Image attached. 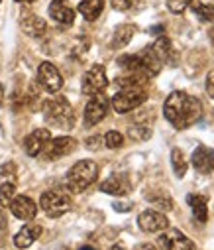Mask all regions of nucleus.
<instances>
[{
  "mask_svg": "<svg viewBox=\"0 0 214 250\" xmlns=\"http://www.w3.org/2000/svg\"><path fill=\"white\" fill-rule=\"evenodd\" d=\"M171 166H173V171L177 177H183L187 173V160H185V154L181 150H173L171 152Z\"/></svg>",
  "mask_w": 214,
  "mask_h": 250,
  "instance_id": "22",
  "label": "nucleus"
},
{
  "mask_svg": "<svg viewBox=\"0 0 214 250\" xmlns=\"http://www.w3.org/2000/svg\"><path fill=\"white\" fill-rule=\"evenodd\" d=\"M38 83L47 91V93H57L63 87V77L59 73V69L49 63V61H43L38 69Z\"/></svg>",
  "mask_w": 214,
  "mask_h": 250,
  "instance_id": "8",
  "label": "nucleus"
},
{
  "mask_svg": "<svg viewBox=\"0 0 214 250\" xmlns=\"http://www.w3.org/2000/svg\"><path fill=\"white\" fill-rule=\"evenodd\" d=\"M39 236H41V227L39 225H24L16 232L14 244H16V248H30Z\"/></svg>",
  "mask_w": 214,
  "mask_h": 250,
  "instance_id": "17",
  "label": "nucleus"
},
{
  "mask_svg": "<svg viewBox=\"0 0 214 250\" xmlns=\"http://www.w3.org/2000/svg\"><path fill=\"white\" fill-rule=\"evenodd\" d=\"M148 95L141 87H134V89H122L120 93H116L112 97V108L118 112V114H126L137 106H141L146 103Z\"/></svg>",
  "mask_w": 214,
  "mask_h": 250,
  "instance_id": "4",
  "label": "nucleus"
},
{
  "mask_svg": "<svg viewBox=\"0 0 214 250\" xmlns=\"http://www.w3.org/2000/svg\"><path fill=\"white\" fill-rule=\"evenodd\" d=\"M206 93L210 99H214V71L206 75Z\"/></svg>",
  "mask_w": 214,
  "mask_h": 250,
  "instance_id": "32",
  "label": "nucleus"
},
{
  "mask_svg": "<svg viewBox=\"0 0 214 250\" xmlns=\"http://www.w3.org/2000/svg\"><path fill=\"white\" fill-rule=\"evenodd\" d=\"M39 207L43 209V213L47 217L57 219L71 209V199H69V195H65L61 191H45L39 199Z\"/></svg>",
  "mask_w": 214,
  "mask_h": 250,
  "instance_id": "5",
  "label": "nucleus"
},
{
  "mask_svg": "<svg viewBox=\"0 0 214 250\" xmlns=\"http://www.w3.org/2000/svg\"><path fill=\"white\" fill-rule=\"evenodd\" d=\"M114 209L124 213V211H130V205H126V203H116V205H114Z\"/></svg>",
  "mask_w": 214,
  "mask_h": 250,
  "instance_id": "35",
  "label": "nucleus"
},
{
  "mask_svg": "<svg viewBox=\"0 0 214 250\" xmlns=\"http://www.w3.org/2000/svg\"><path fill=\"white\" fill-rule=\"evenodd\" d=\"M191 2H193V0H167V8L173 14H181V12H185L191 6Z\"/></svg>",
  "mask_w": 214,
  "mask_h": 250,
  "instance_id": "30",
  "label": "nucleus"
},
{
  "mask_svg": "<svg viewBox=\"0 0 214 250\" xmlns=\"http://www.w3.org/2000/svg\"><path fill=\"white\" fill-rule=\"evenodd\" d=\"M10 211L16 219L20 221H32L36 215H38V205L34 199H30L28 195H18L10 201Z\"/></svg>",
  "mask_w": 214,
  "mask_h": 250,
  "instance_id": "12",
  "label": "nucleus"
},
{
  "mask_svg": "<svg viewBox=\"0 0 214 250\" xmlns=\"http://www.w3.org/2000/svg\"><path fill=\"white\" fill-rule=\"evenodd\" d=\"M134 250H157L154 244H148V242H144V244H137Z\"/></svg>",
  "mask_w": 214,
  "mask_h": 250,
  "instance_id": "34",
  "label": "nucleus"
},
{
  "mask_svg": "<svg viewBox=\"0 0 214 250\" xmlns=\"http://www.w3.org/2000/svg\"><path fill=\"white\" fill-rule=\"evenodd\" d=\"M0 227H4V217H2V211H0Z\"/></svg>",
  "mask_w": 214,
  "mask_h": 250,
  "instance_id": "38",
  "label": "nucleus"
},
{
  "mask_svg": "<svg viewBox=\"0 0 214 250\" xmlns=\"http://www.w3.org/2000/svg\"><path fill=\"white\" fill-rule=\"evenodd\" d=\"M49 140H51V132H49L47 128H38V130H34L32 134L26 136V140H24V150H26L28 156L36 158V156H39V154L43 152V148L47 146Z\"/></svg>",
  "mask_w": 214,
  "mask_h": 250,
  "instance_id": "13",
  "label": "nucleus"
},
{
  "mask_svg": "<svg viewBox=\"0 0 214 250\" xmlns=\"http://www.w3.org/2000/svg\"><path fill=\"white\" fill-rule=\"evenodd\" d=\"M14 197H16V183H10V181L0 183V205L8 207Z\"/></svg>",
  "mask_w": 214,
  "mask_h": 250,
  "instance_id": "25",
  "label": "nucleus"
},
{
  "mask_svg": "<svg viewBox=\"0 0 214 250\" xmlns=\"http://www.w3.org/2000/svg\"><path fill=\"white\" fill-rule=\"evenodd\" d=\"M134 34H136V28L134 26H130V24L118 26L116 32H114V38H112V47H124V45H128L130 40L134 38Z\"/></svg>",
  "mask_w": 214,
  "mask_h": 250,
  "instance_id": "21",
  "label": "nucleus"
},
{
  "mask_svg": "<svg viewBox=\"0 0 214 250\" xmlns=\"http://www.w3.org/2000/svg\"><path fill=\"white\" fill-rule=\"evenodd\" d=\"M108 108H110L108 97H104L102 93L93 95L91 101L85 106V124H87V126H95V124H98L106 116Z\"/></svg>",
  "mask_w": 214,
  "mask_h": 250,
  "instance_id": "7",
  "label": "nucleus"
},
{
  "mask_svg": "<svg viewBox=\"0 0 214 250\" xmlns=\"http://www.w3.org/2000/svg\"><path fill=\"white\" fill-rule=\"evenodd\" d=\"M137 225L144 232H163L169 227V221H167V217L163 213L148 209V211H144L137 217Z\"/></svg>",
  "mask_w": 214,
  "mask_h": 250,
  "instance_id": "10",
  "label": "nucleus"
},
{
  "mask_svg": "<svg viewBox=\"0 0 214 250\" xmlns=\"http://www.w3.org/2000/svg\"><path fill=\"white\" fill-rule=\"evenodd\" d=\"M45 28H47L45 20L39 18V16H36V14H28V16L22 18V30H24L28 36H32V38L43 36V34H45Z\"/></svg>",
  "mask_w": 214,
  "mask_h": 250,
  "instance_id": "19",
  "label": "nucleus"
},
{
  "mask_svg": "<svg viewBox=\"0 0 214 250\" xmlns=\"http://www.w3.org/2000/svg\"><path fill=\"white\" fill-rule=\"evenodd\" d=\"M159 242L165 250H196L195 242L177 229H171V230L165 229V232L159 236Z\"/></svg>",
  "mask_w": 214,
  "mask_h": 250,
  "instance_id": "11",
  "label": "nucleus"
},
{
  "mask_svg": "<svg viewBox=\"0 0 214 250\" xmlns=\"http://www.w3.org/2000/svg\"><path fill=\"white\" fill-rule=\"evenodd\" d=\"M102 8H104V0H83V2H79V12L89 22L97 20L100 16Z\"/></svg>",
  "mask_w": 214,
  "mask_h": 250,
  "instance_id": "20",
  "label": "nucleus"
},
{
  "mask_svg": "<svg viewBox=\"0 0 214 250\" xmlns=\"http://www.w3.org/2000/svg\"><path fill=\"white\" fill-rule=\"evenodd\" d=\"M98 175V166L93 160H81L77 162L67 173V187L69 191L73 193H81L87 187H91L97 181Z\"/></svg>",
  "mask_w": 214,
  "mask_h": 250,
  "instance_id": "3",
  "label": "nucleus"
},
{
  "mask_svg": "<svg viewBox=\"0 0 214 250\" xmlns=\"http://www.w3.org/2000/svg\"><path fill=\"white\" fill-rule=\"evenodd\" d=\"M104 144H106V148H110V150L122 148L124 136H122L118 130H110V132H106V136H104Z\"/></svg>",
  "mask_w": 214,
  "mask_h": 250,
  "instance_id": "28",
  "label": "nucleus"
},
{
  "mask_svg": "<svg viewBox=\"0 0 214 250\" xmlns=\"http://www.w3.org/2000/svg\"><path fill=\"white\" fill-rule=\"evenodd\" d=\"M148 201L154 207H157L159 211H171L173 209V201L167 193H152V195H148Z\"/></svg>",
  "mask_w": 214,
  "mask_h": 250,
  "instance_id": "23",
  "label": "nucleus"
},
{
  "mask_svg": "<svg viewBox=\"0 0 214 250\" xmlns=\"http://www.w3.org/2000/svg\"><path fill=\"white\" fill-rule=\"evenodd\" d=\"M79 250H97V248H93V246H83V248H79Z\"/></svg>",
  "mask_w": 214,
  "mask_h": 250,
  "instance_id": "39",
  "label": "nucleus"
},
{
  "mask_svg": "<svg viewBox=\"0 0 214 250\" xmlns=\"http://www.w3.org/2000/svg\"><path fill=\"white\" fill-rule=\"evenodd\" d=\"M16 2H22V4H32V2H36V0H16Z\"/></svg>",
  "mask_w": 214,
  "mask_h": 250,
  "instance_id": "36",
  "label": "nucleus"
},
{
  "mask_svg": "<svg viewBox=\"0 0 214 250\" xmlns=\"http://www.w3.org/2000/svg\"><path fill=\"white\" fill-rule=\"evenodd\" d=\"M110 250H126V248H124V246H122V244H116V246H112V248H110Z\"/></svg>",
  "mask_w": 214,
  "mask_h": 250,
  "instance_id": "37",
  "label": "nucleus"
},
{
  "mask_svg": "<svg viewBox=\"0 0 214 250\" xmlns=\"http://www.w3.org/2000/svg\"><path fill=\"white\" fill-rule=\"evenodd\" d=\"M163 114L177 130H183L202 116V103L196 97H191L183 91H173L165 99Z\"/></svg>",
  "mask_w": 214,
  "mask_h": 250,
  "instance_id": "1",
  "label": "nucleus"
},
{
  "mask_svg": "<svg viewBox=\"0 0 214 250\" xmlns=\"http://www.w3.org/2000/svg\"><path fill=\"white\" fill-rule=\"evenodd\" d=\"M152 49L156 51V55H157L161 61H167V59L171 57V42H169L167 38H159V40L152 45Z\"/></svg>",
  "mask_w": 214,
  "mask_h": 250,
  "instance_id": "26",
  "label": "nucleus"
},
{
  "mask_svg": "<svg viewBox=\"0 0 214 250\" xmlns=\"http://www.w3.org/2000/svg\"><path fill=\"white\" fill-rule=\"evenodd\" d=\"M100 191H104L108 195H126L130 191V181L126 175L114 173L100 183Z\"/></svg>",
  "mask_w": 214,
  "mask_h": 250,
  "instance_id": "16",
  "label": "nucleus"
},
{
  "mask_svg": "<svg viewBox=\"0 0 214 250\" xmlns=\"http://www.w3.org/2000/svg\"><path fill=\"white\" fill-rule=\"evenodd\" d=\"M212 118H214V110H212Z\"/></svg>",
  "mask_w": 214,
  "mask_h": 250,
  "instance_id": "41",
  "label": "nucleus"
},
{
  "mask_svg": "<svg viewBox=\"0 0 214 250\" xmlns=\"http://www.w3.org/2000/svg\"><path fill=\"white\" fill-rule=\"evenodd\" d=\"M87 148L89 150H98L100 148V136H93L87 140Z\"/></svg>",
  "mask_w": 214,
  "mask_h": 250,
  "instance_id": "33",
  "label": "nucleus"
},
{
  "mask_svg": "<svg viewBox=\"0 0 214 250\" xmlns=\"http://www.w3.org/2000/svg\"><path fill=\"white\" fill-rule=\"evenodd\" d=\"M187 203H189V207H191L195 219H196L198 223H206V219H208V201H206V197H204V195L191 193V195L187 197Z\"/></svg>",
  "mask_w": 214,
  "mask_h": 250,
  "instance_id": "18",
  "label": "nucleus"
},
{
  "mask_svg": "<svg viewBox=\"0 0 214 250\" xmlns=\"http://www.w3.org/2000/svg\"><path fill=\"white\" fill-rule=\"evenodd\" d=\"M128 136L132 140H137V142H144L152 136V130L148 126H130L128 128Z\"/></svg>",
  "mask_w": 214,
  "mask_h": 250,
  "instance_id": "27",
  "label": "nucleus"
},
{
  "mask_svg": "<svg viewBox=\"0 0 214 250\" xmlns=\"http://www.w3.org/2000/svg\"><path fill=\"white\" fill-rule=\"evenodd\" d=\"M4 181H10V183H16V166L12 162L4 164L2 169H0V183Z\"/></svg>",
  "mask_w": 214,
  "mask_h": 250,
  "instance_id": "29",
  "label": "nucleus"
},
{
  "mask_svg": "<svg viewBox=\"0 0 214 250\" xmlns=\"http://www.w3.org/2000/svg\"><path fill=\"white\" fill-rule=\"evenodd\" d=\"M193 167L202 175L212 173V169H214V150H210L202 144L196 146V150L193 152Z\"/></svg>",
  "mask_w": 214,
  "mask_h": 250,
  "instance_id": "14",
  "label": "nucleus"
},
{
  "mask_svg": "<svg viewBox=\"0 0 214 250\" xmlns=\"http://www.w3.org/2000/svg\"><path fill=\"white\" fill-rule=\"evenodd\" d=\"M110 2H112V8H114V10L124 12V10H130V8L134 6L136 0H110Z\"/></svg>",
  "mask_w": 214,
  "mask_h": 250,
  "instance_id": "31",
  "label": "nucleus"
},
{
  "mask_svg": "<svg viewBox=\"0 0 214 250\" xmlns=\"http://www.w3.org/2000/svg\"><path fill=\"white\" fill-rule=\"evenodd\" d=\"M0 2H2V0H0Z\"/></svg>",
  "mask_w": 214,
  "mask_h": 250,
  "instance_id": "42",
  "label": "nucleus"
},
{
  "mask_svg": "<svg viewBox=\"0 0 214 250\" xmlns=\"http://www.w3.org/2000/svg\"><path fill=\"white\" fill-rule=\"evenodd\" d=\"M106 87H108L106 69H104L102 65H93V67L85 73V77H83V85H81L83 93L89 95V97H93V95L102 93Z\"/></svg>",
  "mask_w": 214,
  "mask_h": 250,
  "instance_id": "6",
  "label": "nucleus"
},
{
  "mask_svg": "<svg viewBox=\"0 0 214 250\" xmlns=\"http://www.w3.org/2000/svg\"><path fill=\"white\" fill-rule=\"evenodd\" d=\"M0 103H2V87H0Z\"/></svg>",
  "mask_w": 214,
  "mask_h": 250,
  "instance_id": "40",
  "label": "nucleus"
},
{
  "mask_svg": "<svg viewBox=\"0 0 214 250\" xmlns=\"http://www.w3.org/2000/svg\"><path fill=\"white\" fill-rule=\"evenodd\" d=\"M77 148V140L71 136H59V138H51L47 142L45 150V158L47 160H59L63 156H69L71 152H75Z\"/></svg>",
  "mask_w": 214,
  "mask_h": 250,
  "instance_id": "9",
  "label": "nucleus"
},
{
  "mask_svg": "<svg viewBox=\"0 0 214 250\" xmlns=\"http://www.w3.org/2000/svg\"><path fill=\"white\" fill-rule=\"evenodd\" d=\"M49 16L61 26H71L75 20V10L67 4V0H53L49 4Z\"/></svg>",
  "mask_w": 214,
  "mask_h": 250,
  "instance_id": "15",
  "label": "nucleus"
},
{
  "mask_svg": "<svg viewBox=\"0 0 214 250\" xmlns=\"http://www.w3.org/2000/svg\"><path fill=\"white\" fill-rule=\"evenodd\" d=\"M195 14L202 20V22H210L214 24V6L212 4H202V2H191Z\"/></svg>",
  "mask_w": 214,
  "mask_h": 250,
  "instance_id": "24",
  "label": "nucleus"
},
{
  "mask_svg": "<svg viewBox=\"0 0 214 250\" xmlns=\"http://www.w3.org/2000/svg\"><path fill=\"white\" fill-rule=\"evenodd\" d=\"M43 116L51 126L61 128V130L73 128V122H75L73 108H71L69 101L63 97H55V99L45 101L43 103Z\"/></svg>",
  "mask_w": 214,
  "mask_h": 250,
  "instance_id": "2",
  "label": "nucleus"
}]
</instances>
